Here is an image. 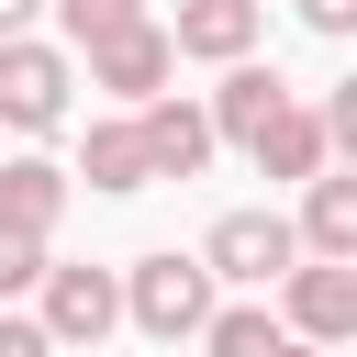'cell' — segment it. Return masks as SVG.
Returning a JSON list of instances; mask_svg holds the SVG:
<instances>
[{
    "mask_svg": "<svg viewBox=\"0 0 357 357\" xmlns=\"http://www.w3.org/2000/svg\"><path fill=\"white\" fill-rule=\"evenodd\" d=\"M301 22L312 33H357V0H301Z\"/></svg>",
    "mask_w": 357,
    "mask_h": 357,
    "instance_id": "cell-19",
    "label": "cell"
},
{
    "mask_svg": "<svg viewBox=\"0 0 357 357\" xmlns=\"http://www.w3.org/2000/svg\"><path fill=\"white\" fill-rule=\"evenodd\" d=\"M324 145L357 167V78H335V89H324Z\"/></svg>",
    "mask_w": 357,
    "mask_h": 357,
    "instance_id": "cell-16",
    "label": "cell"
},
{
    "mask_svg": "<svg viewBox=\"0 0 357 357\" xmlns=\"http://www.w3.org/2000/svg\"><path fill=\"white\" fill-rule=\"evenodd\" d=\"M33 279H45V245H33V234H0V301L33 290Z\"/></svg>",
    "mask_w": 357,
    "mask_h": 357,
    "instance_id": "cell-17",
    "label": "cell"
},
{
    "mask_svg": "<svg viewBox=\"0 0 357 357\" xmlns=\"http://www.w3.org/2000/svg\"><path fill=\"white\" fill-rule=\"evenodd\" d=\"M290 324L312 335V346H335V335H357V268H290Z\"/></svg>",
    "mask_w": 357,
    "mask_h": 357,
    "instance_id": "cell-9",
    "label": "cell"
},
{
    "mask_svg": "<svg viewBox=\"0 0 357 357\" xmlns=\"http://www.w3.org/2000/svg\"><path fill=\"white\" fill-rule=\"evenodd\" d=\"M22 22H33V0H0V45H22Z\"/></svg>",
    "mask_w": 357,
    "mask_h": 357,
    "instance_id": "cell-20",
    "label": "cell"
},
{
    "mask_svg": "<svg viewBox=\"0 0 357 357\" xmlns=\"http://www.w3.org/2000/svg\"><path fill=\"white\" fill-rule=\"evenodd\" d=\"M167 45H178V56H212V67H245V45H257V0H178Z\"/></svg>",
    "mask_w": 357,
    "mask_h": 357,
    "instance_id": "cell-7",
    "label": "cell"
},
{
    "mask_svg": "<svg viewBox=\"0 0 357 357\" xmlns=\"http://www.w3.org/2000/svg\"><path fill=\"white\" fill-rule=\"evenodd\" d=\"M290 357H312V346H290Z\"/></svg>",
    "mask_w": 357,
    "mask_h": 357,
    "instance_id": "cell-21",
    "label": "cell"
},
{
    "mask_svg": "<svg viewBox=\"0 0 357 357\" xmlns=\"http://www.w3.org/2000/svg\"><path fill=\"white\" fill-rule=\"evenodd\" d=\"M78 178H89V190H145V178H156V167H145V134H134V123H89Z\"/></svg>",
    "mask_w": 357,
    "mask_h": 357,
    "instance_id": "cell-13",
    "label": "cell"
},
{
    "mask_svg": "<svg viewBox=\"0 0 357 357\" xmlns=\"http://www.w3.org/2000/svg\"><path fill=\"white\" fill-rule=\"evenodd\" d=\"M56 22H67V45H112L145 22V0H56Z\"/></svg>",
    "mask_w": 357,
    "mask_h": 357,
    "instance_id": "cell-15",
    "label": "cell"
},
{
    "mask_svg": "<svg viewBox=\"0 0 357 357\" xmlns=\"http://www.w3.org/2000/svg\"><path fill=\"white\" fill-rule=\"evenodd\" d=\"M301 234H312V257H335V268H357V167H335V178H312V201H301Z\"/></svg>",
    "mask_w": 357,
    "mask_h": 357,
    "instance_id": "cell-11",
    "label": "cell"
},
{
    "mask_svg": "<svg viewBox=\"0 0 357 357\" xmlns=\"http://www.w3.org/2000/svg\"><path fill=\"white\" fill-rule=\"evenodd\" d=\"M0 357H56V335H45V324H22V312H0Z\"/></svg>",
    "mask_w": 357,
    "mask_h": 357,
    "instance_id": "cell-18",
    "label": "cell"
},
{
    "mask_svg": "<svg viewBox=\"0 0 357 357\" xmlns=\"http://www.w3.org/2000/svg\"><path fill=\"white\" fill-rule=\"evenodd\" d=\"M123 312L145 324V335H212V268L201 257H134V279H123Z\"/></svg>",
    "mask_w": 357,
    "mask_h": 357,
    "instance_id": "cell-1",
    "label": "cell"
},
{
    "mask_svg": "<svg viewBox=\"0 0 357 357\" xmlns=\"http://www.w3.org/2000/svg\"><path fill=\"white\" fill-rule=\"evenodd\" d=\"M167 67H178L167 22H134V33L89 45V78H100V89H123V100H167Z\"/></svg>",
    "mask_w": 357,
    "mask_h": 357,
    "instance_id": "cell-5",
    "label": "cell"
},
{
    "mask_svg": "<svg viewBox=\"0 0 357 357\" xmlns=\"http://www.w3.org/2000/svg\"><path fill=\"white\" fill-rule=\"evenodd\" d=\"M279 112H290V89H279V67H234V78L212 89V134H234L245 156L268 145V123H279Z\"/></svg>",
    "mask_w": 357,
    "mask_h": 357,
    "instance_id": "cell-8",
    "label": "cell"
},
{
    "mask_svg": "<svg viewBox=\"0 0 357 357\" xmlns=\"http://www.w3.org/2000/svg\"><path fill=\"white\" fill-rule=\"evenodd\" d=\"M212 357H290V335H279V312H257V301H234V312H212V335H201Z\"/></svg>",
    "mask_w": 357,
    "mask_h": 357,
    "instance_id": "cell-14",
    "label": "cell"
},
{
    "mask_svg": "<svg viewBox=\"0 0 357 357\" xmlns=\"http://www.w3.org/2000/svg\"><path fill=\"white\" fill-rule=\"evenodd\" d=\"M67 212V167H45V156H11L0 167V234H33L45 245V223Z\"/></svg>",
    "mask_w": 357,
    "mask_h": 357,
    "instance_id": "cell-10",
    "label": "cell"
},
{
    "mask_svg": "<svg viewBox=\"0 0 357 357\" xmlns=\"http://www.w3.org/2000/svg\"><path fill=\"white\" fill-rule=\"evenodd\" d=\"M67 112V56L56 45H0V123L11 134H45Z\"/></svg>",
    "mask_w": 357,
    "mask_h": 357,
    "instance_id": "cell-3",
    "label": "cell"
},
{
    "mask_svg": "<svg viewBox=\"0 0 357 357\" xmlns=\"http://www.w3.org/2000/svg\"><path fill=\"white\" fill-rule=\"evenodd\" d=\"M290 245H301V234H290L279 212H223L212 245H201V268H212V279H290Z\"/></svg>",
    "mask_w": 357,
    "mask_h": 357,
    "instance_id": "cell-2",
    "label": "cell"
},
{
    "mask_svg": "<svg viewBox=\"0 0 357 357\" xmlns=\"http://www.w3.org/2000/svg\"><path fill=\"white\" fill-rule=\"evenodd\" d=\"M134 134H145V167L156 178H201V156H212V112L201 100H145Z\"/></svg>",
    "mask_w": 357,
    "mask_h": 357,
    "instance_id": "cell-6",
    "label": "cell"
},
{
    "mask_svg": "<svg viewBox=\"0 0 357 357\" xmlns=\"http://www.w3.org/2000/svg\"><path fill=\"white\" fill-rule=\"evenodd\" d=\"M112 312H123V290H112L100 268H45V335H56V346H89V357H100Z\"/></svg>",
    "mask_w": 357,
    "mask_h": 357,
    "instance_id": "cell-4",
    "label": "cell"
},
{
    "mask_svg": "<svg viewBox=\"0 0 357 357\" xmlns=\"http://www.w3.org/2000/svg\"><path fill=\"white\" fill-rule=\"evenodd\" d=\"M324 156H335V145H324V112H301V100H290V112L268 123V145H257L268 178H324Z\"/></svg>",
    "mask_w": 357,
    "mask_h": 357,
    "instance_id": "cell-12",
    "label": "cell"
}]
</instances>
